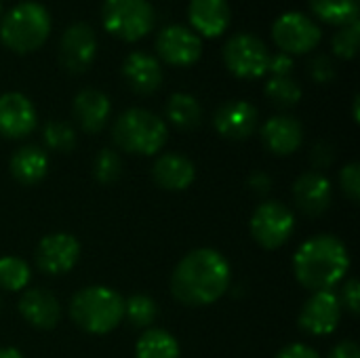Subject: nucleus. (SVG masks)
Masks as SVG:
<instances>
[{"label":"nucleus","instance_id":"obj_25","mask_svg":"<svg viewBox=\"0 0 360 358\" xmlns=\"http://www.w3.org/2000/svg\"><path fill=\"white\" fill-rule=\"evenodd\" d=\"M167 118L181 131H192L202 122V106L190 93H173L167 101Z\"/></svg>","mask_w":360,"mask_h":358},{"label":"nucleus","instance_id":"obj_32","mask_svg":"<svg viewBox=\"0 0 360 358\" xmlns=\"http://www.w3.org/2000/svg\"><path fill=\"white\" fill-rule=\"evenodd\" d=\"M359 19H352L344 25H340V30L333 36V51L344 57V59H352L356 55L359 49Z\"/></svg>","mask_w":360,"mask_h":358},{"label":"nucleus","instance_id":"obj_30","mask_svg":"<svg viewBox=\"0 0 360 358\" xmlns=\"http://www.w3.org/2000/svg\"><path fill=\"white\" fill-rule=\"evenodd\" d=\"M42 139H44V146L51 148L53 152L68 154V152H72L76 148V131L65 120H49V122H44Z\"/></svg>","mask_w":360,"mask_h":358},{"label":"nucleus","instance_id":"obj_31","mask_svg":"<svg viewBox=\"0 0 360 358\" xmlns=\"http://www.w3.org/2000/svg\"><path fill=\"white\" fill-rule=\"evenodd\" d=\"M93 175L103 186H110V184L118 181L120 175H122V158H120V154L116 150H112V148L99 150V154L93 160Z\"/></svg>","mask_w":360,"mask_h":358},{"label":"nucleus","instance_id":"obj_23","mask_svg":"<svg viewBox=\"0 0 360 358\" xmlns=\"http://www.w3.org/2000/svg\"><path fill=\"white\" fill-rule=\"evenodd\" d=\"M190 21L205 36H219L230 23L226 0H190Z\"/></svg>","mask_w":360,"mask_h":358},{"label":"nucleus","instance_id":"obj_7","mask_svg":"<svg viewBox=\"0 0 360 358\" xmlns=\"http://www.w3.org/2000/svg\"><path fill=\"white\" fill-rule=\"evenodd\" d=\"M103 25L124 40L146 36L154 25V6L148 0H105L101 8Z\"/></svg>","mask_w":360,"mask_h":358},{"label":"nucleus","instance_id":"obj_15","mask_svg":"<svg viewBox=\"0 0 360 358\" xmlns=\"http://www.w3.org/2000/svg\"><path fill=\"white\" fill-rule=\"evenodd\" d=\"M257 122H259L257 108L245 99H232L221 103L213 116V124L217 133L232 141H243L251 137L257 129Z\"/></svg>","mask_w":360,"mask_h":358},{"label":"nucleus","instance_id":"obj_26","mask_svg":"<svg viewBox=\"0 0 360 358\" xmlns=\"http://www.w3.org/2000/svg\"><path fill=\"white\" fill-rule=\"evenodd\" d=\"M32 270L27 262L17 255H2L0 257V289L8 293H19L30 285Z\"/></svg>","mask_w":360,"mask_h":358},{"label":"nucleus","instance_id":"obj_40","mask_svg":"<svg viewBox=\"0 0 360 358\" xmlns=\"http://www.w3.org/2000/svg\"><path fill=\"white\" fill-rule=\"evenodd\" d=\"M327 358H360V350L356 346V342L352 340H346V342H340Z\"/></svg>","mask_w":360,"mask_h":358},{"label":"nucleus","instance_id":"obj_24","mask_svg":"<svg viewBox=\"0 0 360 358\" xmlns=\"http://www.w3.org/2000/svg\"><path fill=\"white\" fill-rule=\"evenodd\" d=\"M179 342L165 329L150 327L135 344V358H179Z\"/></svg>","mask_w":360,"mask_h":358},{"label":"nucleus","instance_id":"obj_10","mask_svg":"<svg viewBox=\"0 0 360 358\" xmlns=\"http://www.w3.org/2000/svg\"><path fill=\"white\" fill-rule=\"evenodd\" d=\"M321 27L300 11L283 13L272 25V38L283 53H308L321 42Z\"/></svg>","mask_w":360,"mask_h":358},{"label":"nucleus","instance_id":"obj_18","mask_svg":"<svg viewBox=\"0 0 360 358\" xmlns=\"http://www.w3.org/2000/svg\"><path fill=\"white\" fill-rule=\"evenodd\" d=\"M262 141L268 152L276 156H289L297 152L304 143V127L297 118L278 114L264 122Z\"/></svg>","mask_w":360,"mask_h":358},{"label":"nucleus","instance_id":"obj_27","mask_svg":"<svg viewBox=\"0 0 360 358\" xmlns=\"http://www.w3.org/2000/svg\"><path fill=\"white\" fill-rule=\"evenodd\" d=\"M124 317L133 327L150 329L152 323L158 319V304L146 293H135L124 300Z\"/></svg>","mask_w":360,"mask_h":358},{"label":"nucleus","instance_id":"obj_37","mask_svg":"<svg viewBox=\"0 0 360 358\" xmlns=\"http://www.w3.org/2000/svg\"><path fill=\"white\" fill-rule=\"evenodd\" d=\"M293 70V57L289 53H276V55H270V61H268V72H272V76H289Z\"/></svg>","mask_w":360,"mask_h":358},{"label":"nucleus","instance_id":"obj_17","mask_svg":"<svg viewBox=\"0 0 360 358\" xmlns=\"http://www.w3.org/2000/svg\"><path fill=\"white\" fill-rule=\"evenodd\" d=\"M17 310L27 325H32L34 329H42V331L55 329L57 323L61 321L59 300L49 289H40V287L25 289L23 295L19 298Z\"/></svg>","mask_w":360,"mask_h":358},{"label":"nucleus","instance_id":"obj_36","mask_svg":"<svg viewBox=\"0 0 360 358\" xmlns=\"http://www.w3.org/2000/svg\"><path fill=\"white\" fill-rule=\"evenodd\" d=\"M333 160H335V150H333V146L331 143H327V141H319V143H314L312 146V150H310V162H312V167H314V171H323V169H327V167H331L333 165Z\"/></svg>","mask_w":360,"mask_h":358},{"label":"nucleus","instance_id":"obj_12","mask_svg":"<svg viewBox=\"0 0 360 358\" xmlns=\"http://www.w3.org/2000/svg\"><path fill=\"white\" fill-rule=\"evenodd\" d=\"M158 55L173 65H192L202 53V40L196 32L181 23H173L160 30L156 38Z\"/></svg>","mask_w":360,"mask_h":358},{"label":"nucleus","instance_id":"obj_35","mask_svg":"<svg viewBox=\"0 0 360 358\" xmlns=\"http://www.w3.org/2000/svg\"><path fill=\"white\" fill-rule=\"evenodd\" d=\"M308 72L316 82H329L335 78V63L327 55H319L308 63Z\"/></svg>","mask_w":360,"mask_h":358},{"label":"nucleus","instance_id":"obj_9","mask_svg":"<svg viewBox=\"0 0 360 358\" xmlns=\"http://www.w3.org/2000/svg\"><path fill=\"white\" fill-rule=\"evenodd\" d=\"M36 266L46 276H63L68 274L80 260V243L70 232H53L46 234L34 253Z\"/></svg>","mask_w":360,"mask_h":358},{"label":"nucleus","instance_id":"obj_2","mask_svg":"<svg viewBox=\"0 0 360 358\" xmlns=\"http://www.w3.org/2000/svg\"><path fill=\"white\" fill-rule=\"evenodd\" d=\"M350 270V253L335 234H316L304 241L293 255V274L310 293L333 291Z\"/></svg>","mask_w":360,"mask_h":358},{"label":"nucleus","instance_id":"obj_41","mask_svg":"<svg viewBox=\"0 0 360 358\" xmlns=\"http://www.w3.org/2000/svg\"><path fill=\"white\" fill-rule=\"evenodd\" d=\"M0 358H25L17 348H11V346H6V348H0Z\"/></svg>","mask_w":360,"mask_h":358},{"label":"nucleus","instance_id":"obj_11","mask_svg":"<svg viewBox=\"0 0 360 358\" xmlns=\"http://www.w3.org/2000/svg\"><path fill=\"white\" fill-rule=\"evenodd\" d=\"M342 304L338 293L333 291H316L312 293L297 319V325L304 333L314 335V338H323V335H331L342 321Z\"/></svg>","mask_w":360,"mask_h":358},{"label":"nucleus","instance_id":"obj_20","mask_svg":"<svg viewBox=\"0 0 360 358\" xmlns=\"http://www.w3.org/2000/svg\"><path fill=\"white\" fill-rule=\"evenodd\" d=\"M74 118L76 124L86 131V133H99L112 112V103L110 97L99 91V89H82L76 97H74Z\"/></svg>","mask_w":360,"mask_h":358},{"label":"nucleus","instance_id":"obj_22","mask_svg":"<svg viewBox=\"0 0 360 358\" xmlns=\"http://www.w3.org/2000/svg\"><path fill=\"white\" fill-rule=\"evenodd\" d=\"M49 167H51V162H49L46 150L40 146H34V143L21 146L19 150H15V154L11 156V162H8L13 179L21 186L40 184L46 177Z\"/></svg>","mask_w":360,"mask_h":358},{"label":"nucleus","instance_id":"obj_39","mask_svg":"<svg viewBox=\"0 0 360 358\" xmlns=\"http://www.w3.org/2000/svg\"><path fill=\"white\" fill-rule=\"evenodd\" d=\"M249 188H251L253 194L264 196V194H268L270 188H272V177H270L268 173H264V171H255V173L249 177Z\"/></svg>","mask_w":360,"mask_h":358},{"label":"nucleus","instance_id":"obj_21","mask_svg":"<svg viewBox=\"0 0 360 358\" xmlns=\"http://www.w3.org/2000/svg\"><path fill=\"white\" fill-rule=\"evenodd\" d=\"M122 74H124L127 82L131 84V89L141 95L154 93L162 82V68H160L158 59L143 51H133L124 59Z\"/></svg>","mask_w":360,"mask_h":358},{"label":"nucleus","instance_id":"obj_13","mask_svg":"<svg viewBox=\"0 0 360 358\" xmlns=\"http://www.w3.org/2000/svg\"><path fill=\"white\" fill-rule=\"evenodd\" d=\"M95 53H97V36L89 23L78 21L63 32L59 42V59L63 68H68L70 72H84L93 63Z\"/></svg>","mask_w":360,"mask_h":358},{"label":"nucleus","instance_id":"obj_33","mask_svg":"<svg viewBox=\"0 0 360 358\" xmlns=\"http://www.w3.org/2000/svg\"><path fill=\"white\" fill-rule=\"evenodd\" d=\"M340 186L344 196L350 203H359L360 198V165L359 162H350L340 171Z\"/></svg>","mask_w":360,"mask_h":358},{"label":"nucleus","instance_id":"obj_4","mask_svg":"<svg viewBox=\"0 0 360 358\" xmlns=\"http://www.w3.org/2000/svg\"><path fill=\"white\" fill-rule=\"evenodd\" d=\"M112 137L114 143L127 154L154 156L165 148L169 129L158 114L143 108H131L116 118Z\"/></svg>","mask_w":360,"mask_h":358},{"label":"nucleus","instance_id":"obj_28","mask_svg":"<svg viewBox=\"0 0 360 358\" xmlns=\"http://www.w3.org/2000/svg\"><path fill=\"white\" fill-rule=\"evenodd\" d=\"M310 6L329 23L344 25L352 19H359V0H310Z\"/></svg>","mask_w":360,"mask_h":358},{"label":"nucleus","instance_id":"obj_8","mask_svg":"<svg viewBox=\"0 0 360 358\" xmlns=\"http://www.w3.org/2000/svg\"><path fill=\"white\" fill-rule=\"evenodd\" d=\"M224 61L240 78H259L268 72L270 51L253 34H236L224 46Z\"/></svg>","mask_w":360,"mask_h":358},{"label":"nucleus","instance_id":"obj_38","mask_svg":"<svg viewBox=\"0 0 360 358\" xmlns=\"http://www.w3.org/2000/svg\"><path fill=\"white\" fill-rule=\"evenodd\" d=\"M276 358H321V354L306 344H289L276 354Z\"/></svg>","mask_w":360,"mask_h":358},{"label":"nucleus","instance_id":"obj_19","mask_svg":"<svg viewBox=\"0 0 360 358\" xmlns=\"http://www.w3.org/2000/svg\"><path fill=\"white\" fill-rule=\"evenodd\" d=\"M152 179L167 192H184L194 184L196 167L188 156L179 152H167L154 160Z\"/></svg>","mask_w":360,"mask_h":358},{"label":"nucleus","instance_id":"obj_1","mask_svg":"<svg viewBox=\"0 0 360 358\" xmlns=\"http://www.w3.org/2000/svg\"><path fill=\"white\" fill-rule=\"evenodd\" d=\"M232 281V270L217 249L200 247L186 253L173 274H171V293L173 298L190 308H202L219 302Z\"/></svg>","mask_w":360,"mask_h":358},{"label":"nucleus","instance_id":"obj_42","mask_svg":"<svg viewBox=\"0 0 360 358\" xmlns=\"http://www.w3.org/2000/svg\"><path fill=\"white\" fill-rule=\"evenodd\" d=\"M0 11H2V0H0Z\"/></svg>","mask_w":360,"mask_h":358},{"label":"nucleus","instance_id":"obj_14","mask_svg":"<svg viewBox=\"0 0 360 358\" xmlns=\"http://www.w3.org/2000/svg\"><path fill=\"white\" fill-rule=\"evenodd\" d=\"M38 124L34 103L17 91L0 95V135L6 139L27 137Z\"/></svg>","mask_w":360,"mask_h":358},{"label":"nucleus","instance_id":"obj_34","mask_svg":"<svg viewBox=\"0 0 360 358\" xmlns=\"http://www.w3.org/2000/svg\"><path fill=\"white\" fill-rule=\"evenodd\" d=\"M340 298V304L344 310H348L350 314H359L360 312V283L356 279H348L342 287V295Z\"/></svg>","mask_w":360,"mask_h":358},{"label":"nucleus","instance_id":"obj_3","mask_svg":"<svg viewBox=\"0 0 360 358\" xmlns=\"http://www.w3.org/2000/svg\"><path fill=\"white\" fill-rule=\"evenodd\" d=\"M68 314L84 333L105 335L124 321V298L105 285H89L72 295Z\"/></svg>","mask_w":360,"mask_h":358},{"label":"nucleus","instance_id":"obj_16","mask_svg":"<svg viewBox=\"0 0 360 358\" xmlns=\"http://www.w3.org/2000/svg\"><path fill=\"white\" fill-rule=\"evenodd\" d=\"M293 200L302 213H306L310 217H319V215L327 213L331 207L333 186L327 179V175H323L319 171H306L293 184Z\"/></svg>","mask_w":360,"mask_h":358},{"label":"nucleus","instance_id":"obj_6","mask_svg":"<svg viewBox=\"0 0 360 358\" xmlns=\"http://www.w3.org/2000/svg\"><path fill=\"white\" fill-rule=\"evenodd\" d=\"M253 241L264 249H278L289 243L295 232V215L281 200L262 203L249 222Z\"/></svg>","mask_w":360,"mask_h":358},{"label":"nucleus","instance_id":"obj_5","mask_svg":"<svg viewBox=\"0 0 360 358\" xmlns=\"http://www.w3.org/2000/svg\"><path fill=\"white\" fill-rule=\"evenodd\" d=\"M51 32L49 11L34 0H25L15 4L0 23L2 40L19 53H27L38 49Z\"/></svg>","mask_w":360,"mask_h":358},{"label":"nucleus","instance_id":"obj_29","mask_svg":"<svg viewBox=\"0 0 360 358\" xmlns=\"http://www.w3.org/2000/svg\"><path fill=\"white\" fill-rule=\"evenodd\" d=\"M266 95L278 108H293L302 99V87L291 76H272L266 82Z\"/></svg>","mask_w":360,"mask_h":358}]
</instances>
